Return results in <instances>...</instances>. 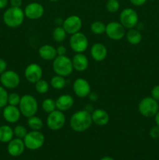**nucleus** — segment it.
<instances>
[{
  "label": "nucleus",
  "mask_w": 159,
  "mask_h": 160,
  "mask_svg": "<svg viewBox=\"0 0 159 160\" xmlns=\"http://www.w3.org/2000/svg\"><path fill=\"white\" fill-rule=\"evenodd\" d=\"M91 113L85 109L75 112L70 120V126L75 132L82 133L87 131L92 125Z\"/></svg>",
  "instance_id": "f257e3e1"
},
{
  "label": "nucleus",
  "mask_w": 159,
  "mask_h": 160,
  "mask_svg": "<svg viewBox=\"0 0 159 160\" xmlns=\"http://www.w3.org/2000/svg\"><path fill=\"white\" fill-rule=\"evenodd\" d=\"M2 18L6 26L11 28H17L21 26L24 21V12L21 8L11 6L5 11Z\"/></svg>",
  "instance_id": "f03ea898"
},
{
  "label": "nucleus",
  "mask_w": 159,
  "mask_h": 160,
  "mask_svg": "<svg viewBox=\"0 0 159 160\" xmlns=\"http://www.w3.org/2000/svg\"><path fill=\"white\" fill-rule=\"evenodd\" d=\"M55 73L62 77H68L73 73V67L72 59L66 56H57L52 62Z\"/></svg>",
  "instance_id": "7ed1b4c3"
},
{
  "label": "nucleus",
  "mask_w": 159,
  "mask_h": 160,
  "mask_svg": "<svg viewBox=\"0 0 159 160\" xmlns=\"http://www.w3.org/2000/svg\"><path fill=\"white\" fill-rule=\"evenodd\" d=\"M18 107L21 115L26 118H29L36 115L38 110V102L33 95H24L21 96Z\"/></svg>",
  "instance_id": "20e7f679"
},
{
  "label": "nucleus",
  "mask_w": 159,
  "mask_h": 160,
  "mask_svg": "<svg viewBox=\"0 0 159 160\" xmlns=\"http://www.w3.org/2000/svg\"><path fill=\"white\" fill-rule=\"evenodd\" d=\"M140 113L144 117H153L159 110L158 102L152 97H145L142 98L138 105Z\"/></svg>",
  "instance_id": "39448f33"
},
{
  "label": "nucleus",
  "mask_w": 159,
  "mask_h": 160,
  "mask_svg": "<svg viewBox=\"0 0 159 160\" xmlns=\"http://www.w3.org/2000/svg\"><path fill=\"white\" fill-rule=\"evenodd\" d=\"M25 147L30 150H37L45 143V135L41 131H31L23 139Z\"/></svg>",
  "instance_id": "423d86ee"
},
{
  "label": "nucleus",
  "mask_w": 159,
  "mask_h": 160,
  "mask_svg": "<svg viewBox=\"0 0 159 160\" xmlns=\"http://www.w3.org/2000/svg\"><path fill=\"white\" fill-rule=\"evenodd\" d=\"M65 121L66 119L64 112L55 109L53 112L48 113L46 119V124L50 130L57 131L65 126Z\"/></svg>",
  "instance_id": "0eeeda50"
},
{
  "label": "nucleus",
  "mask_w": 159,
  "mask_h": 160,
  "mask_svg": "<svg viewBox=\"0 0 159 160\" xmlns=\"http://www.w3.org/2000/svg\"><path fill=\"white\" fill-rule=\"evenodd\" d=\"M138 14L132 8H126L120 12L119 22L125 28L131 29L136 28L138 24Z\"/></svg>",
  "instance_id": "6e6552de"
},
{
  "label": "nucleus",
  "mask_w": 159,
  "mask_h": 160,
  "mask_svg": "<svg viewBox=\"0 0 159 160\" xmlns=\"http://www.w3.org/2000/svg\"><path fill=\"white\" fill-rule=\"evenodd\" d=\"M88 38L84 33L79 32L70 36V48L76 53H83L88 48Z\"/></svg>",
  "instance_id": "1a4fd4ad"
},
{
  "label": "nucleus",
  "mask_w": 159,
  "mask_h": 160,
  "mask_svg": "<svg viewBox=\"0 0 159 160\" xmlns=\"http://www.w3.org/2000/svg\"><path fill=\"white\" fill-rule=\"evenodd\" d=\"M126 28L120 22L112 21L106 25L105 34L108 38L113 41H119L126 35Z\"/></svg>",
  "instance_id": "9d476101"
},
{
  "label": "nucleus",
  "mask_w": 159,
  "mask_h": 160,
  "mask_svg": "<svg viewBox=\"0 0 159 160\" xmlns=\"http://www.w3.org/2000/svg\"><path fill=\"white\" fill-rule=\"evenodd\" d=\"M0 82L5 88H17L20 83V75L14 70H6L0 74Z\"/></svg>",
  "instance_id": "9b49d317"
},
{
  "label": "nucleus",
  "mask_w": 159,
  "mask_h": 160,
  "mask_svg": "<svg viewBox=\"0 0 159 160\" xmlns=\"http://www.w3.org/2000/svg\"><path fill=\"white\" fill-rule=\"evenodd\" d=\"M82 25V20L79 16L71 15L63 20L62 26L67 34L72 35L80 31Z\"/></svg>",
  "instance_id": "f8f14e48"
},
{
  "label": "nucleus",
  "mask_w": 159,
  "mask_h": 160,
  "mask_svg": "<svg viewBox=\"0 0 159 160\" xmlns=\"http://www.w3.org/2000/svg\"><path fill=\"white\" fill-rule=\"evenodd\" d=\"M23 12H24L25 17L30 20H36L43 17L45 13V8L41 3L33 2L25 6Z\"/></svg>",
  "instance_id": "ddd939ff"
},
{
  "label": "nucleus",
  "mask_w": 159,
  "mask_h": 160,
  "mask_svg": "<svg viewBox=\"0 0 159 160\" xmlns=\"http://www.w3.org/2000/svg\"><path fill=\"white\" fill-rule=\"evenodd\" d=\"M43 70L41 67L37 63H31L26 66L24 70V76L26 81L32 84H35L37 81L42 78Z\"/></svg>",
  "instance_id": "4468645a"
},
{
  "label": "nucleus",
  "mask_w": 159,
  "mask_h": 160,
  "mask_svg": "<svg viewBox=\"0 0 159 160\" xmlns=\"http://www.w3.org/2000/svg\"><path fill=\"white\" fill-rule=\"evenodd\" d=\"M73 90L75 95L79 98H86L91 92L88 81L82 78H76L73 84Z\"/></svg>",
  "instance_id": "2eb2a0df"
},
{
  "label": "nucleus",
  "mask_w": 159,
  "mask_h": 160,
  "mask_svg": "<svg viewBox=\"0 0 159 160\" xmlns=\"http://www.w3.org/2000/svg\"><path fill=\"white\" fill-rule=\"evenodd\" d=\"M2 116L4 120L7 123H15L20 120L21 112L18 106L7 105L3 109Z\"/></svg>",
  "instance_id": "dca6fc26"
},
{
  "label": "nucleus",
  "mask_w": 159,
  "mask_h": 160,
  "mask_svg": "<svg viewBox=\"0 0 159 160\" xmlns=\"http://www.w3.org/2000/svg\"><path fill=\"white\" fill-rule=\"evenodd\" d=\"M25 145L23 139L12 138L9 142H8L7 152L11 156L17 157L21 156L25 150Z\"/></svg>",
  "instance_id": "f3484780"
},
{
  "label": "nucleus",
  "mask_w": 159,
  "mask_h": 160,
  "mask_svg": "<svg viewBox=\"0 0 159 160\" xmlns=\"http://www.w3.org/2000/svg\"><path fill=\"white\" fill-rule=\"evenodd\" d=\"M90 55L94 60L101 62L104 60L108 56V49L102 43H95L90 48Z\"/></svg>",
  "instance_id": "a211bd4d"
},
{
  "label": "nucleus",
  "mask_w": 159,
  "mask_h": 160,
  "mask_svg": "<svg viewBox=\"0 0 159 160\" xmlns=\"http://www.w3.org/2000/svg\"><path fill=\"white\" fill-rule=\"evenodd\" d=\"M73 70L78 72L85 71L89 66V61L84 53H76L72 58Z\"/></svg>",
  "instance_id": "6ab92c4d"
},
{
  "label": "nucleus",
  "mask_w": 159,
  "mask_h": 160,
  "mask_svg": "<svg viewBox=\"0 0 159 160\" xmlns=\"http://www.w3.org/2000/svg\"><path fill=\"white\" fill-rule=\"evenodd\" d=\"M56 109L62 112H65L73 107L74 104V99L73 96L68 94H63L61 95L55 100Z\"/></svg>",
  "instance_id": "aec40b11"
},
{
  "label": "nucleus",
  "mask_w": 159,
  "mask_h": 160,
  "mask_svg": "<svg viewBox=\"0 0 159 160\" xmlns=\"http://www.w3.org/2000/svg\"><path fill=\"white\" fill-rule=\"evenodd\" d=\"M91 117L93 123L101 127L107 125L110 120L107 111L103 109H94L93 112H91Z\"/></svg>",
  "instance_id": "412c9836"
},
{
  "label": "nucleus",
  "mask_w": 159,
  "mask_h": 160,
  "mask_svg": "<svg viewBox=\"0 0 159 160\" xmlns=\"http://www.w3.org/2000/svg\"><path fill=\"white\" fill-rule=\"evenodd\" d=\"M38 55L42 59L47 61L54 60L57 56L56 48L51 45H43L38 49Z\"/></svg>",
  "instance_id": "4be33fe9"
},
{
  "label": "nucleus",
  "mask_w": 159,
  "mask_h": 160,
  "mask_svg": "<svg viewBox=\"0 0 159 160\" xmlns=\"http://www.w3.org/2000/svg\"><path fill=\"white\" fill-rule=\"evenodd\" d=\"M125 36H126L127 42L131 45H137L140 44L142 41L141 33L138 29H135V28L128 29Z\"/></svg>",
  "instance_id": "5701e85b"
},
{
  "label": "nucleus",
  "mask_w": 159,
  "mask_h": 160,
  "mask_svg": "<svg viewBox=\"0 0 159 160\" xmlns=\"http://www.w3.org/2000/svg\"><path fill=\"white\" fill-rule=\"evenodd\" d=\"M14 137L13 129L9 125H2L0 127V142L8 143Z\"/></svg>",
  "instance_id": "b1692460"
},
{
  "label": "nucleus",
  "mask_w": 159,
  "mask_h": 160,
  "mask_svg": "<svg viewBox=\"0 0 159 160\" xmlns=\"http://www.w3.org/2000/svg\"><path fill=\"white\" fill-rule=\"evenodd\" d=\"M65 84H66V81L65 78L60 75L55 74L50 80V85L52 88L56 89V90L63 89L65 87Z\"/></svg>",
  "instance_id": "393cba45"
},
{
  "label": "nucleus",
  "mask_w": 159,
  "mask_h": 160,
  "mask_svg": "<svg viewBox=\"0 0 159 160\" xmlns=\"http://www.w3.org/2000/svg\"><path fill=\"white\" fill-rule=\"evenodd\" d=\"M27 125L32 131H41L43 128L44 123L40 117L34 115L27 118Z\"/></svg>",
  "instance_id": "a878e982"
},
{
  "label": "nucleus",
  "mask_w": 159,
  "mask_h": 160,
  "mask_svg": "<svg viewBox=\"0 0 159 160\" xmlns=\"http://www.w3.org/2000/svg\"><path fill=\"white\" fill-rule=\"evenodd\" d=\"M67 33L62 26H57L52 31V38L57 43H61L66 38Z\"/></svg>",
  "instance_id": "bb28decb"
},
{
  "label": "nucleus",
  "mask_w": 159,
  "mask_h": 160,
  "mask_svg": "<svg viewBox=\"0 0 159 160\" xmlns=\"http://www.w3.org/2000/svg\"><path fill=\"white\" fill-rule=\"evenodd\" d=\"M106 25L100 20L94 21L90 24V31L94 34H102L105 33Z\"/></svg>",
  "instance_id": "cd10ccee"
},
{
  "label": "nucleus",
  "mask_w": 159,
  "mask_h": 160,
  "mask_svg": "<svg viewBox=\"0 0 159 160\" xmlns=\"http://www.w3.org/2000/svg\"><path fill=\"white\" fill-rule=\"evenodd\" d=\"M42 109L44 110V112H47V113H50V112H53L54 110H55L56 109V104L55 101L52 98H45L43 102H42L41 105Z\"/></svg>",
  "instance_id": "c85d7f7f"
},
{
  "label": "nucleus",
  "mask_w": 159,
  "mask_h": 160,
  "mask_svg": "<svg viewBox=\"0 0 159 160\" xmlns=\"http://www.w3.org/2000/svg\"><path fill=\"white\" fill-rule=\"evenodd\" d=\"M49 86L50 84H48V81L41 78L35 83V90L39 94H45L49 90Z\"/></svg>",
  "instance_id": "c756f323"
},
{
  "label": "nucleus",
  "mask_w": 159,
  "mask_h": 160,
  "mask_svg": "<svg viewBox=\"0 0 159 160\" xmlns=\"http://www.w3.org/2000/svg\"><path fill=\"white\" fill-rule=\"evenodd\" d=\"M120 8V3L118 0H108L106 2V9L111 13H115L118 11Z\"/></svg>",
  "instance_id": "7c9ffc66"
},
{
  "label": "nucleus",
  "mask_w": 159,
  "mask_h": 160,
  "mask_svg": "<svg viewBox=\"0 0 159 160\" xmlns=\"http://www.w3.org/2000/svg\"><path fill=\"white\" fill-rule=\"evenodd\" d=\"M13 133L14 136H16V138L20 139L24 138L25 136L27 134V130L23 125H17V126L14 128L13 129Z\"/></svg>",
  "instance_id": "2f4dec72"
},
{
  "label": "nucleus",
  "mask_w": 159,
  "mask_h": 160,
  "mask_svg": "<svg viewBox=\"0 0 159 160\" xmlns=\"http://www.w3.org/2000/svg\"><path fill=\"white\" fill-rule=\"evenodd\" d=\"M8 95L9 94L6 88L3 86H0V109L8 105Z\"/></svg>",
  "instance_id": "473e14b6"
},
{
  "label": "nucleus",
  "mask_w": 159,
  "mask_h": 160,
  "mask_svg": "<svg viewBox=\"0 0 159 160\" xmlns=\"http://www.w3.org/2000/svg\"><path fill=\"white\" fill-rule=\"evenodd\" d=\"M20 98H21V96L17 92H12V93L9 94V95H8V105L18 106L20 104Z\"/></svg>",
  "instance_id": "72a5a7b5"
},
{
  "label": "nucleus",
  "mask_w": 159,
  "mask_h": 160,
  "mask_svg": "<svg viewBox=\"0 0 159 160\" xmlns=\"http://www.w3.org/2000/svg\"><path fill=\"white\" fill-rule=\"evenodd\" d=\"M149 134L151 138L157 139L159 138V127L157 125L152 127L149 131Z\"/></svg>",
  "instance_id": "f704fd0d"
},
{
  "label": "nucleus",
  "mask_w": 159,
  "mask_h": 160,
  "mask_svg": "<svg viewBox=\"0 0 159 160\" xmlns=\"http://www.w3.org/2000/svg\"><path fill=\"white\" fill-rule=\"evenodd\" d=\"M151 95L156 101H159V84L154 86L151 92Z\"/></svg>",
  "instance_id": "c9c22d12"
},
{
  "label": "nucleus",
  "mask_w": 159,
  "mask_h": 160,
  "mask_svg": "<svg viewBox=\"0 0 159 160\" xmlns=\"http://www.w3.org/2000/svg\"><path fill=\"white\" fill-rule=\"evenodd\" d=\"M66 52V48H65V46H64V45H61L56 48V53H57V56H65Z\"/></svg>",
  "instance_id": "e433bc0d"
},
{
  "label": "nucleus",
  "mask_w": 159,
  "mask_h": 160,
  "mask_svg": "<svg viewBox=\"0 0 159 160\" xmlns=\"http://www.w3.org/2000/svg\"><path fill=\"white\" fill-rule=\"evenodd\" d=\"M7 69V62L5 59H0V74L5 72Z\"/></svg>",
  "instance_id": "4c0bfd02"
},
{
  "label": "nucleus",
  "mask_w": 159,
  "mask_h": 160,
  "mask_svg": "<svg viewBox=\"0 0 159 160\" xmlns=\"http://www.w3.org/2000/svg\"><path fill=\"white\" fill-rule=\"evenodd\" d=\"M9 3L12 7H20L21 8L23 4V0H9Z\"/></svg>",
  "instance_id": "58836bf2"
},
{
  "label": "nucleus",
  "mask_w": 159,
  "mask_h": 160,
  "mask_svg": "<svg viewBox=\"0 0 159 160\" xmlns=\"http://www.w3.org/2000/svg\"><path fill=\"white\" fill-rule=\"evenodd\" d=\"M147 1V0H129L130 3L132 5L135 6H141L143 4H145V2Z\"/></svg>",
  "instance_id": "ea45409f"
},
{
  "label": "nucleus",
  "mask_w": 159,
  "mask_h": 160,
  "mask_svg": "<svg viewBox=\"0 0 159 160\" xmlns=\"http://www.w3.org/2000/svg\"><path fill=\"white\" fill-rule=\"evenodd\" d=\"M88 96H89V98H90V101H92V102L97 101V99L98 98V95H97V93H95V92H90V93L89 94Z\"/></svg>",
  "instance_id": "a19ab883"
},
{
  "label": "nucleus",
  "mask_w": 159,
  "mask_h": 160,
  "mask_svg": "<svg viewBox=\"0 0 159 160\" xmlns=\"http://www.w3.org/2000/svg\"><path fill=\"white\" fill-rule=\"evenodd\" d=\"M8 2H9V0H0V9L6 8Z\"/></svg>",
  "instance_id": "79ce46f5"
},
{
  "label": "nucleus",
  "mask_w": 159,
  "mask_h": 160,
  "mask_svg": "<svg viewBox=\"0 0 159 160\" xmlns=\"http://www.w3.org/2000/svg\"><path fill=\"white\" fill-rule=\"evenodd\" d=\"M154 121H155L156 125H157V126L159 127V110L158 112L156 113V115L154 116Z\"/></svg>",
  "instance_id": "37998d69"
},
{
  "label": "nucleus",
  "mask_w": 159,
  "mask_h": 160,
  "mask_svg": "<svg viewBox=\"0 0 159 160\" xmlns=\"http://www.w3.org/2000/svg\"><path fill=\"white\" fill-rule=\"evenodd\" d=\"M85 109V110H87V112H90V113H91V112H93V111H94V109H93V107H92V106H90V104H88V105H87V106H86V107H85V109Z\"/></svg>",
  "instance_id": "c03bdc74"
},
{
  "label": "nucleus",
  "mask_w": 159,
  "mask_h": 160,
  "mask_svg": "<svg viewBox=\"0 0 159 160\" xmlns=\"http://www.w3.org/2000/svg\"><path fill=\"white\" fill-rule=\"evenodd\" d=\"M100 160H115L113 159V158L110 157V156H104V157L101 158Z\"/></svg>",
  "instance_id": "a18cd8bd"
},
{
  "label": "nucleus",
  "mask_w": 159,
  "mask_h": 160,
  "mask_svg": "<svg viewBox=\"0 0 159 160\" xmlns=\"http://www.w3.org/2000/svg\"><path fill=\"white\" fill-rule=\"evenodd\" d=\"M48 1H50V2H58V1H59V0H48Z\"/></svg>",
  "instance_id": "49530a36"
},
{
  "label": "nucleus",
  "mask_w": 159,
  "mask_h": 160,
  "mask_svg": "<svg viewBox=\"0 0 159 160\" xmlns=\"http://www.w3.org/2000/svg\"><path fill=\"white\" fill-rule=\"evenodd\" d=\"M149 1H151V2H153V1H155V0H149Z\"/></svg>",
  "instance_id": "de8ad7c7"
},
{
  "label": "nucleus",
  "mask_w": 159,
  "mask_h": 160,
  "mask_svg": "<svg viewBox=\"0 0 159 160\" xmlns=\"http://www.w3.org/2000/svg\"><path fill=\"white\" fill-rule=\"evenodd\" d=\"M0 114H1V111H0Z\"/></svg>",
  "instance_id": "09e8293b"
}]
</instances>
